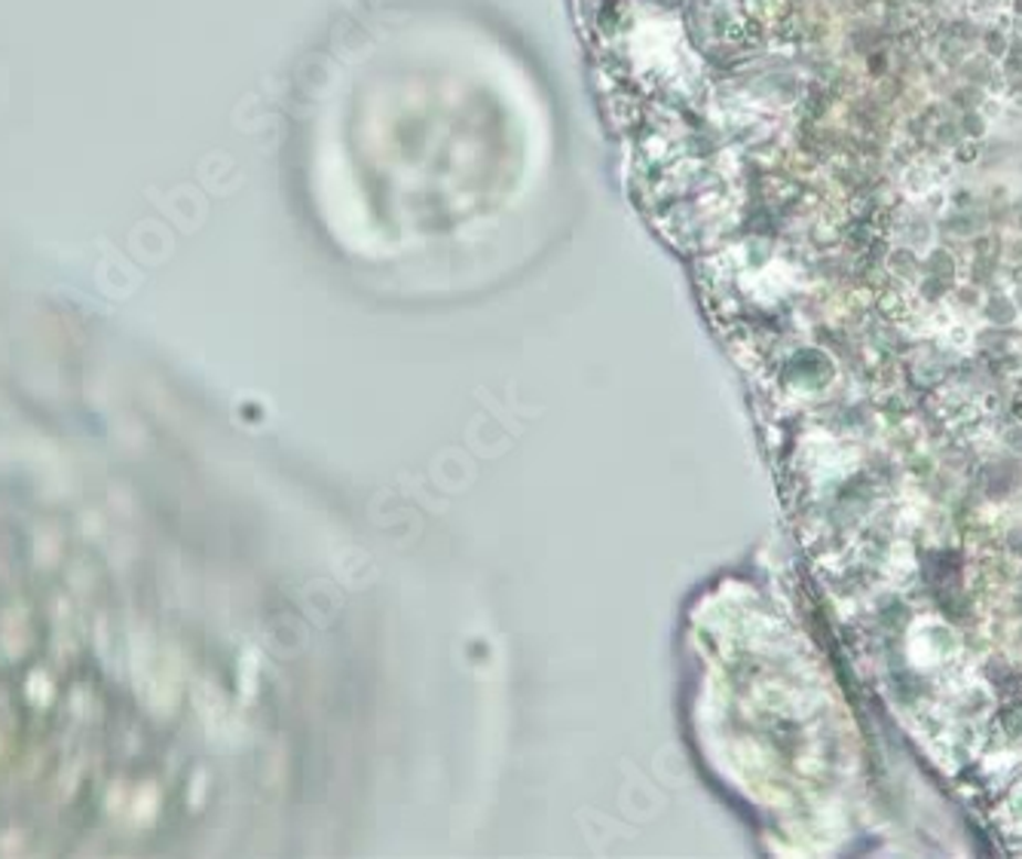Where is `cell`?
Returning a JSON list of instances; mask_svg holds the SVG:
<instances>
[]
</instances>
